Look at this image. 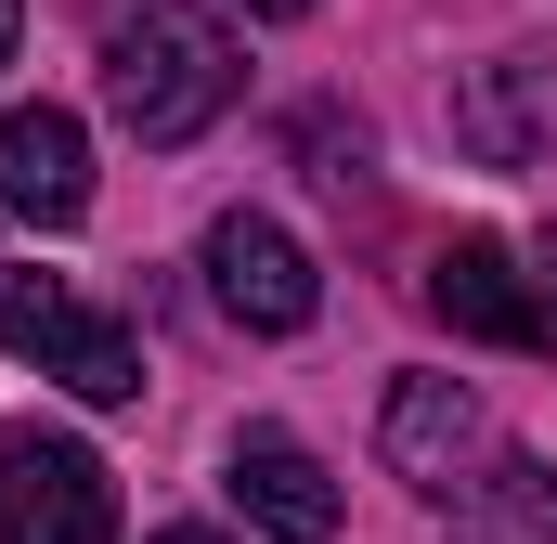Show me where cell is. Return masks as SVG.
<instances>
[{
	"label": "cell",
	"mask_w": 557,
	"mask_h": 544,
	"mask_svg": "<svg viewBox=\"0 0 557 544\" xmlns=\"http://www.w3.org/2000/svg\"><path fill=\"white\" fill-rule=\"evenodd\" d=\"M545 78H557V52H519V91H545ZM467 131H480V156H506V169L532 156V118H519V104H493V91L467 104Z\"/></svg>",
	"instance_id": "30bf717a"
},
{
	"label": "cell",
	"mask_w": 557,
	"mask_h": 544,
	"mask_svg": "<svg viewBox=\"0 0 557 544\" xmlns=\"http://www.w3.org/2000/svg\"><path fill=\"white\" fill-rule=\"evenodd\" d=\"M208 298H221L247 337H298V324L324 311V272H311V247H298L285 221L221 208V221H208Z\"/></svg>",
	"instance_id": "277c9868"
},
{
	"label": "cell",
	"mask_w": 557,
	"mask_h": 544,
	"mask_svg": "<svg viewBox=\"0 0 557 544\" xmlns=\"http://www.w3.org/2000/svg\"><path fill=\"white\" fill-rule=\"evenodd\" d=\"M247 13H260V26H298V13H311V0H247Z\"/></svg>",
	"instance_id": "7c38bea8"
},
{
	"label": "cell",
	"mask_w": 557,
	"mask_h": 544,
	"mask_svg": "<svg viewBox=\"0 0 557 544\" xmlns=\"http://www.w3.org/2000/svg\"><path fill=\"white\" fill-rule=\"evenodd\" d=\"M234 506L273 544H324L337 532V480H324V454L285 441V428H247V441H234Z\"/></svg>",
	"instance_id": "52a82bcc"
},
{
	"label": "cell",
	"mask_w": 557,
	"mask_h": 544,
	"mask_svg": "<svg viewBox=\"0 0 557 544\" xmlns=\"http://www.w3.org/2000/svg\"><path fill=\"white\" fill-rule=\"evenodd\" d=\"M13 26H26V0H0V65H13Z\"/></svg>",
	"instance_id": "4fadbf2b"
},
{
	"label": "cell",
	"mask_w": 557,
	"mask_h": 544,
	"mask_svg": "<svg viewBox=\"0 0 557 544\" xmlns=\"http://www.w3.org/2000/svg\"><path fill=\"white\" fill-rule=\"evenodd\" d=\"M467 493H480V519H493V532L557 544V467H545V454H493V480H467Z\"/></svg>",
	"instance_id": "9c48e42d"
},
{
	"label": "cell",
	"mask_w": 557,
	"mask_h": 544,
	"mask_svg": "<svg viewBox=\"0 0 557 544\" xmlns=\"http://www.w3.org/2000/svg\"><path fill=\"white\" fill-rule=\"evenodd\" d=\"M428 311H441L454 337H493V350H545V337H557L545 298H532V272L506 260V247H480V234L428 260Z\"/></svg>",
	"instance_id": "8992f818"
},
{
	"label": "cell",
	"mask_w": 557,
	"mask_h": 544,
	"mask_svg": "<svg viewBox=\"0 0 557 544\" xmlns=\"http://www.w3.org/2000/svg\"><path fill=\"white\" fill-rule=\"evenodd\" d=\"M467 454H480V403H467L454 376H403V390H389V467H403L416 493H454Z\"/></svg>",
	"instance_id": "ba28073f"
},
{
	"label": "cell",
	"mask_w": 557,
	"mask_h": 544,
	"mask_svg": "<svg viewBox=\"0 0 557 544\" xmlns=\"http://www.w3.org/2000/svg\"><path fill=\"white\" fill-rule=\"evenodd\" d=\"M156 544H221V532H156Z\"/></svg>",
	"instance_id": "5bb4252c"
},
{
	"label": "cell",
	"mask_w": 557,
	"mask_h": 544,
	"mask_svg": "<svg viewBox=\"0 0 557 544\" xmlns=\"http://www.w3.org/2000/svg\"><path fill=\"white\" fill-rule=\"evenodd\" d=\"M0 544H117V480L65 428H0Z\"/></svg>",
	"instance_id": "3957f363"
},
{
	"label": "cell",
	"mask_w": 557,
	"mask_h": 544,
	"mask_svg": "<svg viewBox=\"0 0 557 544\" xmlns=\"http://www.w3.org/2000/svg\"><path fill=\"white\" fill-rule=\"evenodd\" d=\"M0 350L39 363V376L78 390V403H143V337L117 311H91L65 272H0Z\"/></svg>",
	"instance_id": "7a4b0ae2"
},
{
	"label": "cell",
	"mask_w": 557,
	"mask_h": 544,
	"mask_svg": "<svg viewBox=\"0 0 557 544\" xmlns=\"http://www.w3.org/2000/svg\"><path fill=\"white\" fill-rule=\"evenodd\" d=\"M91 52H104V104L131 143H195L234 104V26L195 13V0H104L91 13Z\"/></svg>",
	"instance_id": "6da1fadb"
},
{
	"label": "cell",
	"mask_w": 557,
	"mask_h": 544,
	"mask_svg": "<svg viewBox=\"0 0 557 544\" xmlns=\"http://www.w3.org/2000/svg\"><path fill=\"white\" fill-rule=\"evenodd\" d=\"M0 208L39 221V234L91 221V131H78L65 104H13V118H0Z\"/></svg>",
	"instance_id": "5b68a950"
},
{
	"label": "cell",
	"mask_w": 557,
	"mask_h": 544,
	"mask_svg": "<svg viewBox=\"0 0 557 544\" xmlns=\"http://www.w3.org/2000/svg\"><path fill=\"white\" fill-rule=\"evenodd\" d=\"M532 298H545V324H557V234L532 247Z\"/></svg>",
	"instance_id": "8fae6325"
}]
</instances>
